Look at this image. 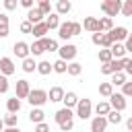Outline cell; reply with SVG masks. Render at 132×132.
Segmentation results:
<instances>
[{
	"mask_svg": "<svg viewBox=\"0 0 132 132\" xmlns=\"http://www.w3.org/2000/svg\"><path fill=\"white\" fill-rule=\"evenodd\" d=\"M16 4H19V0H4V8L6 10H14Z\"/></svg>",
	"mask_w": 132,
	"mask_h": 132,
	"instance_id": "b9f144b4",
	"label": "cell"
},
{
	"mask_svg": "<svg viewBox=\"0 0 132 132\" xmlns=\"http://www.w3.org/2000/svg\"><path fill=\"white\" fill-rule=\"evenodd\" d=\"M72 35H74V33H72V21L60 23V27H58V37H60V39H64V41H68Z\"/></svg>",
	"mask_w": 132,
	"mask_h": 132,
	"instance_id": "9c48e42d",
	"label": "cell"
},
{
	"mask_svg": "<svg viewBox=\"0 0 132 132\" xmlns=\"http://www.w3.org/2000/svg\"><path fill=\"white\" fill-rule=\"evenodd\" d=\"M72 126H74V122L70 120V122H64V124H60V130H62V132H70V130H72Z\"/></svg>",
	"mask_w": 132,
	"mask_h": 132,
	"instance_id": "7bdbcfd3",
	"label": "cell"
},
{
	"mask_svg": "<svg viewBox=\"0 0 132 132\" xmlns=\"http://www.w3.org/2000/svg\"><path fill=\"white\" fill-rule=\"evenodd\" d=\"M23 70H25L27 74L35 72V70H37V64H35V60H33V58H25V60H23Z\"/></svg>",
	"mask_w": 132,
	"mask_h": 132,
	"instance_id": "f1b7e54d",
	"label": "cell"
},
{
	"mask_svg": "<svg viewBox=\"0 0 132 132\" xmlns=\"http://www.w3.org/2000/svg\"><path fill=\"white\" fill-rule=\"evenodd\" d=\"M109 82H111L113 87H116V85H118V87H122V85L126 82V72H113V78H111Z\"/></svg>",
	"mask_w": 132,
	"mask_h": 132,
	"instance_id": "1f68e13d",
	"label": "cell"
},
{
	"mask_svg": "<svg viewBox=\"0 0 132 132\" xmlns=\"http://www.w3.org/2000/svg\"><path fill=\"white\" fill-rule=\"evenodd\" d=\"M19 4H21V6H25L27 10H31V8H33V0H19Z\"/></svg>",
	"mask_w": 132,
	"mask_h": 132,
	"instance_id": "7dc6e473",
	"label": "cell"
},
{
	"mask_svg": "<svg viewBox=\"0 0 132 132\" xmlns=\"http://www.w3.org/2000/svg\"><path fill=\"white\" fill-rule=\"evenodd\" d=\"M52 64H54V72H58V74L68 72V62H66V60L58 58V60H56V62H52Z\"/></svg>",
	"mask_w": 132,
	"mask_h": 132,
	"instance_id": "4316f807",
	"label": "cell"
},
{
	"mask_svg": "<svg viewBox=\"0 0 132 132\" xmlns=\"http://www.w3.org/2000/svg\"><path fill=\"white\" fill-rule=\"evenodd\" d=\"M6 91H8V76L0 74V95H4Z\"/></svg>",
	"mask_w": 132,
	"mask_h": 132,
	"instance_id": "ab89813d",
	"label": "cell"
},
{
	"mask_svg": "<svg viewBox=\"0 0 132 132\" xmlns=\"http://www.w3.org/2000/svg\"><path fill=\"white\" fill-rule=\"evenodd\" d=\"M43 43H45V50L47 52H58V41L56 39H50V37H43Z\"/></svg>",
	"mask_w": 132,
	"mask_h": 132,
	"instance_id": "836d02e7",
	"label": "cell"
},
{
	"mask_svg": "<svg viewBox=\"0 0 132 132\" xmlns=\"http://www.w3.org/2000/svg\"><path fill=\"white\" fill-rule=\"evenodd\" d=\"M101 35H103V33H99V31L93 33V35H91V41H93L95 45H101Z\"/></svg>",
	"mask_w": 132,
	"mask_h": 132,
	"instance_id": "f6af8a7d",
	"label": "cell"
},
{
	"mask_svg": "<svg viewBox=\"0 0 132 132\" xmlns=\"http://www.w3.org/2000/svg\"><path fill=\"white\" fill-rule=\"evenodd\" d=\"M80 72H82V66H80L78 62H70V64H68V74H70V76H78Z\"/></svg>",
	"mask_w": 132,
	"mask_h": 132,
	"instance_id": "d6a6232c",
	"label": "cell"
},
{
	"mask_svg": "<svg viewBox=\"0 0 132 132\" xmlns=\"http://www.w3.org/2000/svg\"><path fill=\"white\" fill-rule=\"evenodd\" d=\"M45 25H47V29L52 31V29H58L60 27V14L58 12H52V14H47V19H45Z\"/></svg>",
	"mask_w": 132,
	"mask_h": 132,
	"instance_id": "7402d4cb",
	"label": "cell"
},
{
	"mask_svg": "<svg viewBox=\"0 0 132 132\" xmlns=\"http://www.w3.org/2000/svg\"><path fill=\"white\" fill-rule=\"evenodd\" d=\"M107 118L105 116H95L93 120H91V132H105V128H107Z\"/></svg>",
	"mask_w": 132,
	"mask_h": 132,
	"instance_id": "ba28073f",
	"label": "cell"
},
{
	"mask_svg": "<svg viewBox=\"0 0 132 132\" xmlns=\"http://www.w3.org/2000/svg\"><path fill=\"white\" fill-rule=\"evenodd\" d=\"M37 72L45 76V74H50V72H54V64H52V62H47V60H41V62L37 64Z\"/></svg>",
	"mask_w": 132,
	"mask_h": 132,
	"instance_id": "cb8c5ba5",
	"label": "cell"
},
{
	"mask_svg": "<svg viewBox=\"0 0 132 132\" xmlns=\"http://www.w3.org/2000/svg\"><path fill=\"white\" fill-rule=\"evenodd\" d=\"M16 122H19V116H16V113H8V116L4 118V126H6V128H14Z\"/></svg>",
	"mask_w": 132,
	"mask_h": 132,
	"instance_id": "e575fe53",
	"label": "cell"
},
{
	"mask_svg": "<svg viewBox=\"0 0 132 132\" xmlns=\"http://www.w3.org/2000/svg\"><path fill=\"white\" fill-rule=\"evenodd\" d=\"M111 60H113V56H111V50H107V47L99 50V62L107 64V62H111Z\"/></svg>",
	"mask_w": 132,
	"mask_h": 132,
	"instance_id": "4dcf8cb0",
	"label": "cell"
},
{
	"mask_svg": "<svg viewBox=\"0 0 132 132\" xmlns=\"http://www.w3.org/2000/svg\"><path fill=\"white\" fill-rule=\"evenodd\" d=\"M0 132H4V120L0 118Z\"/></svg>",
	"mask_w": 132,
	"mask_h": 132,
	"instance_id": "11a10c76",
	"label": "cell"
},
{
	"mask_svg": "<svg viewBox=\"0 0 132 132\" xmlns=\"http://www.w3.org/2000/svg\"><path fill=\"white\" fill-rule=\"evenodd\" d=\"M109 111H111L109 101H99V103L95 105V113H97V116H107Z\"/></svg>",
	"mask_w": 132,
	"mask_h": 132,
	"instance_id": "d4e9b609",
	"label": "cell"
},
{
	"mask_svg": "<svg viewBox=\"0 0 132 132\" xmlns=\"http://www.w3.org/2000/svg\"><path fill=\"white\" fill-rule=\"evenodd\" d=\"M21 31H23V33H31V31H33V25H31L29 21H23V23H21Z\"/></svg>",
	"mask_w": 132,
	"mask_h": 132,
	"instance_id": "60d3db41",
	"label": "cell"
},
{
	"mask_svg": "<svg viewBox=\"0 0 132 132\" xmlns=\"http://www.w3.org/2000/svg\"><path fill=\"white\" fill-rule=\"evenodd\" d=\"M101 45H103V47H107V50L113 45V39H111V35H109V33H103V35H101Z\"/></svg>",
	"mask_w": 132,
	"mask_h": 132,
	"instance_id": "8d00e7d4",
	"label": "cell"
},
{
	"mask_svg": "<svg viewBox=\"0 0 132 132\" xmlns=\"http://www.w3.org/2000/svg\"><path fill=\"white\" fill-rule=\"evenodd\" d=\"M27 101L31 103V107H41L45 101H50V97H47V91H43V89H31Z\"/></svg>",
	"mask_w": 132,
	"mask_h": 132,
	"instance_id": "6da1fadb",
	"label": "cell"
},
{
	"mask_svg": "<svg viewBox=\"0 0 132 132\" xmlns=\"http://www.w3.org/2000/svg\"><path fill=\"white\" fill-rule=\"evenodd\" d=\"M37 2H47V0H37Z\"/></svg>",
	"mask_w": 132,
	"mask_h": 132,
	"instance_id": "9f6ffc18",
	"label": "cell"
},
{
	"mask_svg": "<svg viewBox=\"0 0 132 132\" xmlns=\"http://www.w3.org/2000/svg\"><path fill=\"white\" fill-rule=\"evenodd\" d=\"M14 91H16V97H19V99H27V97H29V93H31L29 80H25V78L16 80V87H14Z\"/></svg>",
	"mask_w": 132,
	"mask_h": 132,
	"instance_id": "52a82bcc",
	"label": "cell"
},
{
	"mask_svg": "<svg viewBox=\"0 0 132 132\" xmlns=\"http://www.w3.org/2000/svg\"><path fill=\"white\" fill-rule=\"evenodd\" d=\"M122 95L124 97H132V80H126L122 85Z\"/></svg>",
	"mask_w": 132,
	"mask_h": 132,
	"instance_id": "74e56055",
	"label": "cell"
},
{
	"mask_svg": "<svg viewBox=\"0 0 132 132\" xmlns=\"http://www.w3.org/2000/svg\"><path fill=\"white\" fill-rule=\"evenodd\" d=\"M6 109H8V113H19V109H21V99L14 95V97H10L8 101H6Z\"/></svg>",
	"mask_w": 132,
	"mask_h": 132,
	"instance_id": "ffe728a7",
	"label": "cell"
},
{
	"mask_svg": "<svg viewBox=\"0 0 132 132\" xmlns=\"http://www.w3.org/2000/svg\"><path fill=\"white\" fill-rule=\"evenodd\" d=\"M70 8H72L70 0H58V2H56V12H58V14H68Z\"/></svg>",
	"mask_w": 132,
	"mask_h": 132,
	"instance_id": "44dd1931",
	"label": "cell"
},
{
	"mask_svg": "<svg viewBox=\"0 0 132 132\" xmlns=\"http://www.w3.org/2000/svg\"><path fill=\"white\" fill-rule=\"evenodd\" d=\"M43 118H45V113H43V109H41V107H33V109L29 111V120H31L33 124H41V122H43Z\"/></svg>",
	"mask_w": 132,
	"mask_h": 132,
	"instance_id": "d6986e66",
	"label": "cell"
},
{
	"mask_svg": "<svg viewBox=\"0 0 132 132\" xmlns=\"http://www.w3.org/2000/svg\"><path fill=\"white\" fill-rule=\"evenodd\" d=\"M82 29L85 31H89V33H101V29H99V19H95V16H85V21H82Z\"/></svg>",
	"mask_w": 132,
	"mask_h": 132,
	"instance_id": "7c38bea8",
	"label": "cell"
},
{
	"mask_svg": "<svg viewBox=\"0 0 132 132\" xmlns=\"http://www.w3.org/2000/svg\"><path fill=\"white\" fill-rule=\"evenodd\" d=\"M62 101H64V107L72 109V107H76V105H78V101H80V99H78V95H76L74 91H68V93L64 95V99H62Z\"/></svg>",
	"mask_w": 132,
	"mask_h": 132,
	"instance_id": "2e32d148",
	"label": "cell"
},
{
	"mask_svg": "<svg viewBox=\"0 0 132 132\" xmlns=\"http://www.w3.org/2000/svg\"><path fill=\"white\" fill-rule=\"evenodd\" d=\"M105 118H107V122H109V124H120V122H122V111L111 109V111H109Z\"/></svg>",
	"mask_w": 132,
	"mask_h": 132,
	"instance_id": "f546056e",
	"label": "cell"
},
{
	"mask_svg": "<svg viewBox=\"0 0 132 132\" xmlns=\"http://www.w3.org/2000/svg\"><path fill=\"white\" fill-rule=\"evenodd\" d=\"M72 33H74V35H80V33H82V25H80V23H72Z\"/></svg>",
	"mask_w": 132,
	"mask_h": 132,
	"instance_id": "bcb514c9",
	"label": "cell"
},
{
	"mask_svg": "<svg viewBox=\"0 0 132 132\" xmlns=\"http://www.w3.org/2000/svg\"><path fill=\"white\" fill-rule=\"evenodd\" d=\"M109 105H111V109L124 111V109H126V105H128V101H126V97H124L122 93H113V95L109 97Z\"/></svg>",
	"mask_w": 132,
	"mask_h": 132,
	"instance_id": "8992f818",
	"label": "cell"
},
{
	"mask_svg": "<svg viewBox=\"0 0 132 132\" xmlns=\"http://www.w3.org/2000/svg\"><path fill=\"white\" fill-rule=\"evenodd\" d=\"M122 4H124V0H103L101 2V10L111 19L116 14H122Z\"/></svg>",
	"mask_w": 132,
	"mask_h": 132,
	"instance_id": "7a4b0ae2",
	"label": "cell"
},
{
	"mask_svg": "<svg viewBox=\"0 0 132 132\" xmlns=\"http://www.w3.org/2000/svg\"><path fill=\"white\" fill-rule=\"evenodd\" d=\"M122 14H124V16H132V0H124V4H122Z\"/></svg>",
	"mask_w": 132,
	"mask_h": 132,
	"instance_id": "d590c367",
	"label": "cell"
},
{
	"mask_svg": "<svg viewBox=\"0 0 132 132\" xmlns=\"http://www.w3.org/2000/svg\"><path fill=\"white\" fill-rule=\"evenodd\" d=\"M74 118V113H72V109H68V107H62V109H58L56 111V116H54V120H56V124L60 126V124H64V122H70Z\"/></svg>",
	"mask_w": 132,
	"mask_h": 132,
	"instance_id": "30bf717a",
	"label": "cell"
},
{
	"mask_svg": "<svg viewBox=\"0 0 132 132\" xmlns=\"http://www.w3.org/2000/svg\"><path fill=\"white\" fill-rule=\"evenodd\" d=\"M4 132H21V130L14 126V128H4Z\"/></svg>",
	"mask_w": 132,
	"mask_h": 132,
	"instance_id": "db71d44e",
	"label": "cell"
},
{
	"mask_svg": "<svg viewBox=\"0 0 132 132\" xmlns=\"http://www.w3.org/2000/svg\"><path fill=\"white\" fill-rule=\"evenodd\" d=\"M76 52H78V47H76V45H72V43H64V45L58 50L60 58H62V60H66V62H72V60L76 58Z\"/></svg>",
	"mask_w": 132,
	"mask_h": 132,
	"instance_id": "277c9868",
	"label": "cell"
},
{
	"mask_svg": "<svg viewBox=\"0 0 132 132\" xmlns=\"http://www.w3.org/2000/svg\"><path fill=\"white\" fill-rule=\"evenodd\" d=\"M43 12L39 10V8H31V10H27V21L31 23V25H37V23H43Z\"/></svg>",
	"mask_w": 132,
	"mask_h": 132,
	"instance_id": "5bb4252c",
	"label": "cell"
},
{
	"mask_svg": "<svg viewBox=\"0 0 132 132\" xmlns=\"http://www.w3.org/2000/svg\"><path fill=\"white\" fill-rule=\"evenodd\" d=\"M64 95H66V91L62 89V87H52L50 89V93H47V97H50V101H54V103H58V101H62L64 99Z\"/></svg>",
	"mask_w": 132,
	"mask_h": 132,
	"instance_id": "9a60e30c",
	"label": "cell"
},
{
	"mask_svg": "<svg viewBox=\"0 0 132 132\" xmlns=\"http://www.w3.org/2000/svg\"><path fill=\"white\" fill-rule=\"evenodd\" d=\"M99 29H101V33H109V31L113 29V21H111L109 16L99 19Z\"/></svg>",
	"mask_w": 132,
	"mask_h": 132,
	"instance_id": "484cf974",
	"label": "cell"
},
{
	"mask_svg": "<svg viewBox=\"0 0 132 132\" xmlns=\"http://www.w3.org/2000/svg\"><path fill=\"white\" fill-rule=\"evenodd\" d=\"M12 52H14V56H16V58L25 60V58H29V54H31V45H29V43H25V41H16V43L12 45Z\"/></svg>",
	"mask_w": 132,
	"mask_h": 132,
	"instance_id": "5b68a950",
	"label": "cell"
},
{
	"mask_svg": "<svg viewBox=\"0 0 132 132\" xmlns=\"http://www.w3.org/2000/svg\"><path fill=\"white\" fill-rule=\"evenodd\" d=\"M124 70H126V74H130V76H132V62H130V64H128Z\"/></svg>",
	"mask_w": 132,
	"mask_h": 132,
	"instance_id": "816d5d0a",
	"label": "cell"
},
{
	"mask_svg": "<svg viewBox=\"0 0 132 132\" xmlns=\"http://www.w3.org/2000/svg\"><path fill=\"white\" fill-rule=\"evenodd\" d=\"M109 50H111V56H113L116 60H122V58L126 56V45H124L122 41H116V43H113Z\"/></svg>",
	"mask_w": 132,
	"mask_h": 132,
	"instance_id": "e0dca14e",
	"label": "cell"
},
{
	"mask_svg": "<svg viewBox=\"0 0 132 132\" xmlns=\"http://www.w3.org/2000/svg\"><path fill=\"white\" fill-rule=\"evenodd\" d=\"M43 52H47V50H45L43 39H37V41H33V43H31V54H33V56H41Z\"/></svg>",
	"mask_w": 132,
	"mask_h": 132,
	"instance_id": "603a6c76",
	"label": "cell"
},
{
	"mask_svg": "<svg viewBox=\"0 0 132 132\" xmlns=\"http://www.w3.org/2000/svg\"><path fill=\"white\" fill-rule=\"evenodd\" d=\"M8 33H10V31H8V27H0V39H4Z\"/></svg>",
	"mask_w": 132,
	"mask_h": 132,
	"instance_id": "f907efd6",
	"label": "cell"
},
{
	"mask_svg": "<svg viewBox=\"0 0 132 132\" xmlns=\"http://www.w3.org/2000/svg\"><path fill=\"white\" fill-rule=\"evenodd\" d=\"M109 35H111V39H113V43H116V41H126L128 35H130V31H128L126 27H113V29L109 31Z\"/></svg>",
	"mask_w": 132,
	"mask_h": 132,
	"instance_id": "4fadbf2b",
	"label": "cell"
},
{
	"mask_svg": "<svg viewBox=\"0 0 132 132\" xmlns=\"http://www.w3.org/2000/svg\"><path fill=\"white\" fill-rule=\"evenodd\" d=\"M37 8H39L45 16H47V14H52V4H50V0H47V2H39V6H37Z\"/></svg>",
	"mask_w": 132,
	"mask_h": 132,
	"instance_id": "f35d334b",
	"label": "cell"
},
{
	"mask_svg": "<svg viewBox=\"0 0 132 132\" xmlns=\"http://www.w3.org/2000/svg\"><path fill=\"white\" fill-rule=\"evenodd\" d=\"M126 128L132 132V118H128V120H126Z\"/></svg>",
	"mask_w": 132,
	"mask_h": 132,
	"instance_id": "f5cc1de1",
	"label": "cell"
},
{
	"mask_svg": "<svg viewBox=\"0 0 132 132\" xmlns=\"http://www.w3.org/2000/svg\"><path fill=\"white\" fill-rule=\"evenodd\" d=\"M99 95L109 99V97L113 95V85H111V82H101V85H99Z\"/></svg>",
	"mask_w": 132,
	"mask_h": 132,
	"instance_id": "83f0119b",
	"label": "cell"
},
{
	"mask_svg": "<svg viewBox=\"0 0 132 132\" xmlns=\"http://www.w3.org/2000/svg\"><path fill=\"white\" fill-rule=\"evenodd\" d=\"M74 109H76V116L80 120H89L91 118V111H93V103H91V99H80Z\"/></svg>",
	"mask_w": 132,
	"mask_h": 132,
	"instance_id": "3957f363",
	"label": "cell"
},
{
	"mask_svg": "<svg viewBox=\"0 0 132 132\" xmlns=\"http://www.w3.org/2000/svg\"><path fill=\"white\" fill-rule=\"evenodd\" d=\"M0 27H8V16L4 12H0Z\"/></svg>",
	"mask_w": 132,
	"mask_h": 132,
	"instance_id": "681fc988",
	"label": "cell"
},
{
	"mask_svg": "<svg viewBox=\"0 0 132 132\" xmlns=\"http://www.w3.org/2000/svg\"><path fill=\"white\" fill-rule=\"evenodd\" d=\"M35 132H50V126H47L45 122H41V124H35Z\"/></svg>",
	"mask_w": 132,
	"mask_h": 132,
	"instance_id": "ee69618b",
	"label": "cell"
},
{
	"mask_svg": "<svg viewBox=\"0 0 132 132\" xmlns=\"http://www.w3.org/2000/svg\"><path fill=\"white\" fill-rule=\"evenodd\" d=\"M47 31H50V29H47V25H45V21H43V23H37V25H33V31H31V35H33V37H37V39H43Z\"/></svg>",
	"mask_w": 132,
	"mask_h": 132,
	"instance_id": "ac0fdd59",
	"label": "cell"
},
{
	"mask_svg": "<svg viewBox=\"0 0 132 132\" xmlns=\"http://www.w3.org/2000/svg\"><path fill=\"white\" fill-rule=\"evenodd\" d=\"M124 45H126V52H130V54H132V33L128 35V39L124 41Z\"/></svg>",
	"mask_w": 132,
	"mask_h": 132,
	"instance_id": "c3c4849f",
	"label": "cell"
},
{
	"mask_svg": "<svg viewBox=\"0 0 132 132\" xmlns=\"http://www.w3.org/2000/svg\"><path fill=\"white\" fill-rule=\"evenodd\" d=\"M14 70H16V66L10 58H0V74L10 76V74H14Z\"/></svg>",
	"mask_w": 132,
	"mask_h": 132,
	"instance_id": "8fae6325",
	"label": "cell"
}]
</instances>
